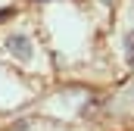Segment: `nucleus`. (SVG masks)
I'll use <instances>...</instances> for the list:
<instances>
[{"instance_id":"1","label":"nucleus","mask_w":134,"mask_h":131,"mask_svg":"<svg viewBox=\"0 0 134 131\" xmlns=\"http://www.w3.org/2000/svg\"><path fill=\"white\" fill-rule=\"evenodd\" d=\"M6 47H9V53H13L16 59H28V56H31V41H28L25 34H13V37L6 41Z\"/></svg>"},{"instance_id":"2","label":"nucleus","mask_w":134,"mask_h":131,"mask_svg":"<svg viewBox=\"0 0 134 131\" xmlns=\"http://www.w3.org/2000/svg\"><path fill=\"white\" fill-rule=\"evenodd\" d=\"M125 44H128V56H131V59H134V31L128 34V37H125Z\"/></svg>"},{"instance_id":"3","label":"nucleus","mask_w":134,"mask_h":131,"mask_svg":"<svg viewBox=\"0 0 134 131\" xmlns=\"http://www.w3.org/2000/svg\"><path fill=\"white\" fill-rule=\"evenodd\" d=\"M13 16H16V9H13V6H9V9H0V22H3V19H13Z\"/></svg>"}]
</instances>
